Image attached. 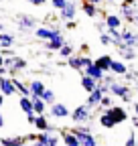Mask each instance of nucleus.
<instances>
[{"label":"nucleus","instance_id":"bf43d9fd","mask_svg":"<svg viewBox=\"0 0 138 146\" xmlns=\"http://www.w3.org/2000/svg\"><path fill=\"white\" fill-rule=\"evenodd\" d=\"M134 89H136V94H138V83H136V87H134Z\"/></svg>","mask_w":138,"mask_h":146},{"label":"nucleus","instance_id":"bb28decb","mask_svg":"<svg viewBox=\"0 0 138 146\" xmlns=\"http://www.w3.org/2000/svg\"><path fill=\"white\" fill-rule=\"evenodd\" d=\"M12 43H14V35H10V33H0V49H10L12 47Z\"/></svg>","mask_w":138,"mask_h":146},{"label":"nucleus","instance_id":"f704fd0d","mask_svg":"<svg viewBox=\"0 0 138 146\" xmlns=\"http://www.w3.org/2000/svg\"><path fill=\"white\" fill-rule=\"evenodd\" d=\"M112 100H114V98H112L110 94H104V100H102V106H100V108H104V110L112 108V106H114V104H112Z\"/></svg>","mask_w":138,"mask_h":146},{"label":"nucleus","instance_id":"393cba45","mask_svg":"<svg viewBox=\"0 0 138 146\" xmlns=\"http://www.w3.org/2000/svg\"><path fill=\"white\" fill-rule=\"evenodd\" d=\"M63 45H65V36H63V33H61V35H57L55 39H51V41L47 43V51H59Z\"/></svg>","mask_w":138,"mask_h":146},{"label":"nucleus","instance_id":"f03ea898","mask_svg":"<svg viewBox=\"0 0 138 146\" xmlns=\"http://www.w3.org/2000/svg\"><path fill=\"white\" fill-rule=\"evenodd\" d=\"M73 134L77 136V140H79L81 146H98V140H96V136L92 134V130H90L88 124L75 126V128H73Z\"/></svg>","mask_w":138,"mask_h":146},{"label":"nucleus","instance_id":"2f4dec72","mask_svg":"<svg viewBox=\"0 0 138 146\" xmlns=\"http://www.w3.org/2000/svg\"><path fill=\"white\" fill-rule=\"evenodd\" d=\"M41 98L47 102V106H53V104L57 102V98H55V91H53V89H49V87L45 89V94H43Z\"/></svg>","mask_w":138,"mask_h":146},{"label":"nucleus","instance_id":"49530a36","mask_svg":"<svg viewBox=\"0 0 138 146\" xmlns=\"http://www.w3.org/2000/svg\"><path fill=\"white\" fill-rule=\"evenodd\" d=\"M104 27H106V23H96V29L102 31V33H104Z\"/></svg>","mask_w":138,"mask_h":146},{"label":"nucleus","instance_id":"a878e982","mask_svg":"<svg viewBox=\"0 0 138 146\" xmlns=\"http://www.w3.org/2000/svg\"><path fill=\"white\" fill-rule=\"evenodd\" d=\"M33 110H34V114H37V116L45 114L47 112V102L43 98H33Z\"/></svg>","mask_w":138,"mask_h":146},{"label":"nucleus","instance_id":"7ed1b4c3","mask_svg":"<svg viewBox=\"0 0 138 146\" xmlns=\"http://www.w3.org/2000/svg\"><path fill=\"white\" fill-rule=\"evenodd\" d=\"M71 118L77 126H83V124H90V120L94 118L92 116V108H88V104H81V106H77L73 112H71Z\"/></svg>","mask_w":138,"mask_h":146},{"label":"nucleus","instance_id":"603ef678","mask_svg":"<svg viewBox=\"0 0 138 146\" xmlns=\"http://www.w3.org/2000/svg\"><path fill=\"white\" fill-rule=\"evenodd\" d=\"M134 27H138V12H136V16H134V23H132Z\"/></svg>","mask_w":138,"mask_h":146},{"label":"nucleus","instance_id":"412c9836","mask_svg":"<svg viewBox=\"0 0 138 146\" xmlns=\"http://www.w3.org/2000/svg\"><path fill=\"white\" fill-rule=\"evenodd\" d=\"M27 67H29L27 59H23V57H16V59H14V63H12V67L8 69V73H10V75H16V73H21V71H25Z\"/></svg>","mask_w":138,"mask_h":146},{"label":"nucleus","instance_id":"5fc2aeb1","mask_svg":"<svg viewBox=\"0 0 138 146\" xmlns=\"http://www.w3.org/2000/svg\"><path fill=\"white\" fill-rule=\"evenodd\" d=\"M0 67H4V57H2V53H0Z\"/></svg>","mask_w":138,"mask_h":146},{"label":"nucleus","instance_id":"4c0bfd02","mask_svg":"<svg viewBox=\"0 0 138 146\" xmlns=\"http://www.w3.org/2000/svg\"><path fill=\"white\" fill-rule=\"evenodd\" d=\"M124 77H126V79H134V81H138V71H128Z\"/></svg>","mask_w":138,"mask_h":146},{"label":"nucleus","instance_id":"6e6552de","mask_svg":"<svg viewBox=\"0 0 138 146\" xmlns=\"http://www.w3.org/2000/svg\"><path fill=\"white\" fill-rule=\"evenodd\" d=\"M37 146H59V138L53 134V130H45V132H39Z\"/></svg>","mask_w":138,"mask_h":146},{"label":"nucleus","instance_id":"9d476101","mask_svg":"<svg viewBox=\"0 0 138 146\" xmlns=\"http://www.w3.org/2000/svg\"><path fill=\"white\" fill-rule=\"evenodd\" d=\"M104 112H108L116 124H122V122L128 120V112H126L124 108H120V106H112V108H108V110H104Z\"/></svg>","mask_w":138,"mask_h":146},{"label":"nucleus","instance_id":"9b49d317","mask_svg":"<svg viewBox=\"0 0 138 146\" xmlns=\"http://www.w3.org/2000/svg\"><path fill=\"white\" fill-rule=\"evenodd\" d=\"M16 25H19V29H23V31L34 29V27H37V16H33V14H19V16H16Z\"/></svg>","mask_w":138,"mask_h":146},{"label":"nucleus","instance_id":"f8f14e48","mask_svg":"<svg viewBox=\"0 0 138 146\" xmlns=\"http://www.w3.org/2000/svg\"><path fill=\"white\" fill-rule=\"evenodd\" d=\"M122 45L128 49H136L138 47V35L130 29H124L122 31Z\"/></svg>","mask_w":138,"mask_h":146},{"label":"nucleus","instance_id":"72a5a7b5","mask_svg":"<svg viewBox=\"0 0 138 146\" xmlns=\"http://www.w3.org/2000/svg\"><path fill=\"white\" fill-rule=\"evenodd\" d=\"M49 2H51V6H53V8L59 12V10H63V8H65V4L69 2V0H49Z\"/></svg>","mask_w":138,"mask_h":146},{"label":"nucleus","instance_id":"e433bc0d","mask_svg":"<svg viewBox=\"0 0 138 146\" xmlns=\"http://www.w3.org/2000/svg\"><path fill=\"white\" fill-rule=\"evenodd\" d=\"M124 146H136V134H134V132L128 136V140H126V144H124Z\"/></svg>","mask_w":138,"mask_h":146},{"label":"nucleus","instance_id":"c756f323","mask_svg":"<svg viewBox=\"0 0 138 146\" xmlns=\"http://www.w3.org/2000/svg\"><path fill=\"white\" fill-rule=\"evenodd\" d=\"M100 126H102V128H116L118 124L112 120V116H110L108 112H104V114L100 116Z\"/></svg>","mask_w":138,"mask_h":146},{"label":"nucleus","instance_id":"a19ab883","mask_svg":"<svg viewBox=\"0 0 138 146\" xmlns=\"http://www.w3.org/2000/svg\"><path fill=\"white\" fill-rule=\"evenodd\" d=\"M37 138H39V134H27V136H25L27 142H37Z\"/></svg>","mask_w":138,"mask_h":146},{"label":"nucleus","instance_id":"1a4fd4ad","mask_svg":"<svg viewBox=\"0 0 138 146\" xmlns=\"http://www.w3.org/2000/svg\"><path fill=\"white\" fill-rule=\"evenodd\" d=\"M77 8H79V4L75 2V0H69V2L65 4V8L63 10H59V18L61 21H73L75 18V14H77Z\"/></svg>","mask_w":138,"mask_h":146},{"label":"nucleus","instance_id":"cd10ccee","mask_svg":"<svg viewBox=\"0 0 138 146\" xmlns=\"http://www.w3.org/2000/svg\"><path fill=\"white\" fill-rule=\"evenodd\" d=\"M12 81H14V87H16V94H19V96H29V98H31L29 83H23L21 79H16V77H12Z\"/></svg>","mask_w":138,"mask_h":146},{"label":"nucleus","instance_id":"423d86ee","mask_svg":"<svg viewBox=\"0 0 138 146\" xmlns=\"http://www.w3.org/2000/svg\"><path fill=\"white\" fill-rule=\"evenodd\" d=\"M57 35H61L59 29H51V27H37L34 29V36H37L39 41H51V39H55Z\"/></svg>","mask_w":138,"mask_h":146},{"label":"nucleus","instance_id":"8fccbe9b","mask_svg":"<svg viewBox=\"0 0 138 146\" xmlns=\"http://www.w3.org/2000/svg\"><path fill=\"white\" fill-rule=\"evenodd\" d=\"M88 2H94V4H98V6H100L102 2H106V0H88Z\"/></svg>","mask_w":138,"mask_h":146},{"label":"nucleus","instance_id":"7c9ffc66","mask_svg":"<svg viewBox=\"0 0 138 146\" xmlns=\"http://www.w3.org/2000/svg\"><path fill=\"white\" fill-rule=\"evenodd\" d=\"M57 53H59V57H61V59H69L71 55H75V49H73V45L65 43V45H63V47H61Z\"/></svg>","mask_w":138,"mask_h":146},{"label":"nucleus","instance_id":"6ab92c4d","mask_svg":"<svg viewBox=\"0 0 138 146\" xmlns=\"http://www.w3.org/2000/svg\"><path fill=\"white\" fill-rule=\"evenodd\" d=\"M122 21H124V18L120 14H108L106 18H104L106 29H122Z\"/></svg>","mask_w":138,"mask_h":146},{"label":"nucleus","instance_id":"5701e85b","mask_svg":"<svg viewBox=\"0 0 138 146\" xmlns=\"http://www.w3.org/2000/svg\"><path fill=\"white\" fill-rule=\"evenodd\" d=\"M61 138H63L65 146H81L79 140H77V136L73 134V130H63L61 132Z\"/></svg>","mask_w":138,"mask_h":146},{"label":"nucleus","instance_id":"79ce46f5","mask_svg":"<svg viewBox=\"0 0 138 146\" xmlns=\"http://www.w3.org/2000/svg\"><path fill=\"white\" fill-rule=\"evenodd\" d=\"M75 27H77V25H75V21H67V23H65V29H69V31H73Z\"/></svg>","mask_w":138,"mask_h":146},{"label":"nucleus","instance_id":"b1692460","mask_svg":"<svg viewBox=\"0 0 138 146\" xmlns=\"http://www.w3.org/2000/svg\"><path fill=\"white\" fill-rule=\"evenodd\" d=\"M19 106H21V110H23L25 114H34V110H33V98L21 96L19 98Z\"/></svg>","mask_w":138,"mask_h":146},{"label":"nucleus","instance_id":"ea45409f","mask_svg":"<svg viewBox=\"0 0 138 146\" xmlns=\"http://www.w3.org/2000/svg\"><path fill=\"white\" fill-rule=\"evenodd\" d=\"M27 122L34 126V122H37V114H27Z\"/></svg>","mask_w":138,"mask_h":146},{"label":"nucleus","instance_id":"c9c22d12","mask_svg":"<svg viewBox=\"0 0 138 146\" xmlns=\"http://www.w3.org/2000/svg\"><path fill=\"white\" fill-rule=\"evenodd\" d=\"M100 43L108 47V45H114V39H112L108 33H102V35H100Z\"/></svg>","mask_w":138,"mask_h":146},{"label":"nucleus","instance_id":"aec40b11","mask_svg":"<svg viewBox=\"0 0 138 146\" xmlns=\"http://www.w3.org/2000/svg\"><path fill=\"white\" fill-rule=\"evenodd\" d=\"M112 57H110V55H102V57H98V59H94V63L104 71V73H110V67H112Z\"/></svg>","mask_w":138,"mask_h":146},{"label":"nucleus","instance_id":"c03bdc74","mask_svg":"<svg viewBox=\"0 0 138 146\" xmlns=\"http://www.w3.org/2000/svg\"><path fill=\"white\" fill-rule=\"evenodd\" d=\"M8 75V69L6 67H0V77H6Z\"/></svg>","mask_w":138,"mask_h":146},{"label":"nucleus","instance_id":"a211bd4d","mask_svg":"<svg viewBox=\"0 0 138 146\" xmlns=\"http://www.w3.org/2000/svg\"><path fill=\"white\" fill-rule=\"evenodd\" d=\"M79 8L83 10V14H85V16H90V18H94V16H98V14H100L98 4L88 2V0H81V2H79Z\"/></svg>","mask_w":138,"mask_h":146},{"label":"nucleus","instance_id":"473e14b6","mask_svg":"<svg viewBox=\"0 0 138 146\" xmlns=\"http://www.w3.org/2000/svg\"><path fill=\"white\" fill-rule=\"evenodd\" d=\"M120 57H122L124 61H134L136 59V51L134 49H122L120 51Z\"/></svg>","mask_w":138,"mask_h":146},{"label":"nucleus","instance_id":"052dcab7","mask_svg":"<svg viewBox=\"0 0 138 146\" xmlns=\"http://www.w3.org/2000/svg\"><path fill=\"white\" fill-rule=\"evenodd\" d=\"M0 142H2V138H0Z\"/></svg>","mask_w":138,"mask_h":146},{"label":"nucleus","instance_id":"37998d69","mask_svg":"<svg viewBox=\"0 0 138 146\" xmlns=\"http://www.w3.org/2000/svg\"><path fill=\"white\" fill-rule=\"evenodd\" d=\"M0 53H2V57H12V51L10 49H2Z\"/></svg>","mask_w":138,"mask_h":146},{"label":"nucleus","instance_id":"2eb2a0df","mask_svg":"<svg viewBox=\"0 0 138 146\" xmlns=\"http://www.w3.org/2000/svg\"><path fill=\"white\" fill-rule=\"evenodd\" d=\"M110 73H114L116 77H124L126 73H128V65L124 59H120V61H112V67H110Z\"/></svg>","mask_w":138,"mask_h":146},{"label":"nucleus","instance_id":"09e8293b","mask_svg":"<svg viewBox=\"0 0 138 146\" xmlns=\"http://www.w3.org/2000/svg\"><path fill=\"white\" fill-rule=\"evenodd\" d=\"M124 4H130V6H136V0H124Z\"/></svg>","mask_w":138,"mask_h":146},{"label":"nucleus","instance_id":"20e7f679","mask_svg":"<svg viewBox=\"0 0 138 146\" xmlns=\"http://www.w3.org/2000/svg\"><path fill=\"white\" fill-rule=\"evenodd\" d=\"M104 94H108V85H100L96 87L94 91H90L88 94V100H85V104H88V108H100L102 106V100H104Z\"/></svg>","mask_w":138,"mask_h":146},{"label":"nucleus","instance_id":"a18cd8bd","mask_svg":"<svg viewBox=\"0 0 138 146\" xmlns=\"http://www.w3.org/2000/svg\"><path fill=\"white\" fill-rule=\"evenodd\" d=\"M81 53L88 55V53H90V45H81Z\"/></svg>","mask_w":138,"mask_h":146},{"label":"nucleus","instance_id":"f3484780","mask_svg":"<svg viewBox=\"0 0 138 146\" xmlns=\"http://www.w3.org/2000/svg\"><path fill=\"white\" fill-rule=\"evenodd\" d=\"M81 73H85V75H90L92 79H96V81H100V83L104 81V75H106V73H104V71H102V69H100V67H98L96 63H94V65H90V67H85V69H83Z\"/></svg>","mask_w":138,"mask_h":146},{"label":"nucleus","instance_id":"4be33fe9","mask_svg":"<svg viewBox=\"0 0 138 146\" xmlns=\"http://www.w3.org/2000/svg\"><path fill=\"white\" fill-rule=\"evenodd\" d=\"M81 87H83V89H85V91L90 94V91H94L96 87H100V81H96V79H92L90 75H85V73H81Z\"/></svg>","mask_w":138,"mask_h":146},{"label":"nucleus","instance_id":"0eeeda50","mask_svg":"<svg viewBox=\"0 0 138 146\" xmlns=\"http://www.w3.org/2000/svg\"><path fill=\"white\" fill-rule=\"evenodd\" d=\"M49 116H53L57 120H63V118H69L71 116V112H69V108L61 102H55L53 106H49Z\"/></svg>","mask_w":138,"mask_h":146},{"label":"nucleus","instance_id":"58836bf2","mask_svg":"<svg viewBox=\"0 0 138 146\" xmlns=\"http://www.w3.org/2000/svg\"><path fill=\"white\" fill-rule=\"evenodd\" d=\"M27 2H31L33 6H43V4H47L49 0H27Z\"/></svg>","mask_w":138,"mask_h":146},{"label":"nucleus","instance_id":"39448f33","mask_svg":"<svg viewBox=\"0 0 138 146\" xmlns=\"http://www.w3.org/2000/svg\"><path fill=\"white\" fill-rule=\"evenodd\" d=\"M67 65L73 71H83L85 67L94 65V59H90L88 55H71V57L67 59Z\"/></svg>","mask_w":138,"mask_h":146},{"label":"nucleus","instance_id":"864d4df0","mask_svg":"<svg viewBox=\"0 0 138 146\" xmlns=\"http://www.w3.org/2000/svg\"><path fill=\"white\" fill-rule=\"evenodd\" d=\"M134 114H136L134 118H138V104H134Z\"/></svg>","mask_w":138,"mask_h":146},{"label":"nucleus","instance_id":"ddd939ff","mask_svg":"<svg viewBox=\"0 0 138 146\" xmlns=\"http://www.w3.org/2000/svg\"><path fill=\"white\" fill-rule=\"evenodd\" d=\"M29 89H31V98H41L45 94L47 85L41 79H33V81H29Z\"/></svg>","mask_w":138,"mask_h":146},{"label":"nucleus","instance_id":"3c124183","mask_svg":"<svg viewBox=\"0 0 138 146\" xmlns=\"http://www.w3.org/2000/svg\"><path fill=\"white\" fill-rule=\"evenodd\" d=\"M2 128H4V116L0 114V130H2Z\"/></svg>","mask_w":138,"mask_h":146},{"label":"nucleus","instance_id":"6e6d98bb","mask_svg":"<svg viewBox=\"0 0 138 146\" xmlns=\"http://www.w3.org/2000/svg\"><path fill=\"white\" fill-rule=\"evenodd\" d=\"M132 124H134V128H138V118H134V120H132Z\"/></svg>","mask_w":138,"mask_h":146},{"label":"nucleus","instance_id":"de8ad7c7","mask_svg":"<svg viewBox=\"0 0 138 146\" xmlns=\"http://www.w3.org/2000/svg\"><path fill=\"white\" fill-rule=\"evenodd\" d=\"M4 100H6V96H4V94H0V108L4 106Z\"/></svg>","mask_w":138,"mask_h":146},{"label":"nucleus","instance_id":"4468645a","mask_svg":"<svg viewBox=\"0 0 138 146\" xmlns=\"http://www.w3.org/2000/svg\"><path fill=\"white\" fill-rule=\"evenodd\" d=\"M0 94H4V96H14L16 94L12 77H0Z\"/></svg>","mask_w":138,"mask_h":146},{"label":"nucleus","instance_id":"4d7b16f0","mask_svg":"<svg viewBox=\"0 0 138 146\" xmlns=\"http://www.w3.org/2000/svg\"><path fill=\"white\" fill-rule=\"evenodd\" d=\"M25 146H37V142H27Z\"/></svg>","mask_w":138,"mask_h":146},{"label":"nucleus","instance_id":"c85d7f7f","mask_svg":"<svg viewBox=\"0 0 138 146\" xmlns=\"http://www.w3.org/2000/svg\"><path fill=\"white\" fill-rule=\"evenodd\" d=\"M34 128H37L39 132L51 130V126H49V120H47V114H41V116H37V122H34Z\"/></svg>","mask_w":138,"mask_h":146},{"label":"nucleus","instance_id":"f257e3e1","mask_svg":"<svg viewBox=\"0 0 138 146\" xmlns=\"http://www.w3.org/2000/svg\"><path fill=\"white\" fill-rule=\"evenodd\" d=\"M108 94H110L112 98H120L122 102H130V100H132V87H130L128 83L114 81V83H110V87H108Z\"/></svg>","mask_w":138,"mask_h":146},{"label":"nucleus","instance_id":"dca6fc26","mask_svg":"<svg viewBox=\"0 0 138 146\" xmlns=\"http://www.w3.org/2000/svg\"><path fill=\"white\" fill-rule=\"evenodd\" d=\"M120 12H122V18H124V21L132 25V23H134V16H136V12H138V8L122 2V4H120Z\"/></svg>","mask_w":138,"mask_h":146},{"label":"nucleus","instance_id":"13d9d810","mask_svg":"<svg viewBox=\"0 0 138 146\" xmlns=\"http://www.w3.org/2000/svg\"><path fill=\"white\" fill-rule=\"evenodd\" d=\"M106 2H118V0H106Z\"/></svg>","mask_w":138,"mask_h":146}]
</instances>
